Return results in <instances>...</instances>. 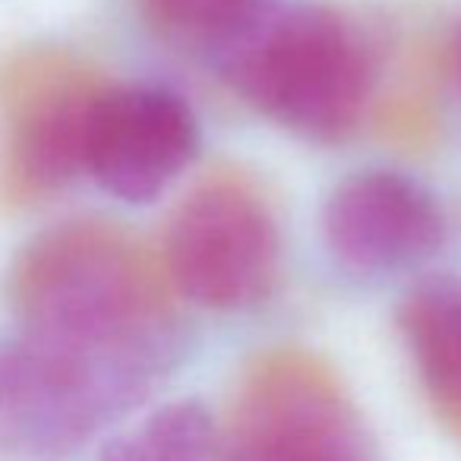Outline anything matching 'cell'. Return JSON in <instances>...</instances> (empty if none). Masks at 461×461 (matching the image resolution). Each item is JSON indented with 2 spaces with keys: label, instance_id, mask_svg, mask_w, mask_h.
I'll use <instances>...</instances> for the list:
<instances>
[{
  "label": "cell",
  "instance_id": "5b68a950",
  "mask_svg": "<svg viewBox=\"0 0 461 461\" xmlns=\"http://www.w3.org/2000/svg\"><path fill=\"white\" fill-rule=\"evenodd\" d=\"M218 461H379V448L332 364L272 348L240 373Z\"/></svg>",
  "mask_w": 461,
  "mask_h": 461
},
{
  "label": "cell",
  "instance_id": "9c48e42d",
  "mask_svg": "<svg viewBox=\"0 0 461 461\" xmlns=\"http://www.w3.org/2000/svg\"><path fill=\"white\" fill-rule=\"evenodd\" d=\"M398 332L442 427L461 442V278H427L404 294Z\"/></svg>",
  "mask_w": 461,
  "mask_h": 461
},
{
  "label": "cell",
  "instance_id": "6da1fadb",
  "mask_svg": "<svg viewBox=\"0 0 461 461\" xmlns=\"http://www.w3.org/2000/svg\"><path fill=\"white\" fill-rule=\"evenodd\" d=\"M161 257L104 218H73L29 238L7 272L20 332L174 370L184 322Z\"/></svg>",
  "mask_w": 461,
  "mask_h": 461
},
{
  "label": "cell",
  "instance_id": "30bf717a",
  "mask_svg": "<svg viewBox=\"0 0 461 461\" xmlns=\"http://www.w3.org/2000/svg\"><path fill=\"white\" fill-rule=\"evenodd\" d=\"M133 461H218L221 436L209 408L193 398L171 402L123 436Z\"/></svg>",
  "mask_w": 461,
  "mask_h": 461
},
{
  "label": "cell",
  "instance_id": "277c9868",
  "mask_svg": "<svg viewBox=\"0 0 461 461\" xmlns=\"http://www.w3.org/2000/svg\"><path fill=\"white\" fill-rule=\"evenodd\" d=\"M161 266L174 291L205 310L259 307L282 272L272 199L238 167L205 174L167 218Z\"/></svg>",
  "mask_w": 461,
  "mask_h": 461
},
{
  "label": "cell",
  "instance_id": "8992f818",
  "mask_svg": "<svg viewBox=\"0 0 461 461\" xmlns=\"http://www.w3.org/2000/svg\"><path fill=\"white\" fill-rule=\"evenodd\" d=\"M108 79L64 48L0 60V199L29 205L86 171V136Z\"/></svg>",
  "mask_w": 461,
  "mask_h": 461
},
{
  "label": "cell",
  "instance_id": "8fae6325",
  "mask_svg": "<svg viewBox=\"0 0 461 461\" xmlns=\"http://www.w3.org/2000/svg\"><path fill=\"white\" fill-rule=\"evenodd\" d=\"M266 0H140L146 23L174 45L209 58Z\"/></svg>",
  "mask_w": 461,
  "mask_h": 461
},
{
  "label": "cell",
  "instance_id": "7c38bea8",
  "mask_svg": "<svg viewBox=\"0 0 461 461\" xmlns=\"http://www.w3.org/2000/svg\"><path fill=\"white\" fill-rule=\"evenodd\" d=\"M98 461H133V458H130V452H127V442H123V436H121V439H114V442H108Z\"/></svg>",
  "mask_w": 461,
  "mask_h": 461
},
{
  "label": "cell",
  "instance_id": "7a4b0ae2",
  "mask_svg": "<svg viewBox=\"0 0 461 461\" xmlns=\"http://www.w3.org/2000/svg\"><path fill=\"white\" fill-rule=\"evenodd\" d=\"M205 60L259 114L316 142L351 136L383 77L370 29L320 0H266Z\"/></svg>",
  "mask_w": 461,
  "mask_h": 461
},
{
  "label": "cell",
  "instance_id": "3957f363",
  "mask_svg": "<svg viewBox=\"0 0 461 461\" xmlns=\"http://www.w3.org/2000/svg\"><path fill=\"white\" fill-rule=\"evenodd\" d=\"M167 366L133 354L14 335L0 341V455L60 461L140 408Z\"/></svg>",
  "mask_w": 461,
  "mask_h": 461
},
{
  "label": "cell",
  "instance_id": "52a82bcc",
  "mask_svg": "<svg viewBox=\"0 0 461 461\" xmlns=\"http://www.w3.org/2000/svg\"><path fill=\"white\" fill-rule=\"evenodd\" d=\"M196 152V117L165 86H108L92 111L86 171L123 203H152Z\"/></svg>",
  "mask_w": 461,
  "mask_h": 461
},
{
  "label": "cell",
  "instance_id": "4fadbf2b",
  "mask_svg": "<svg viewBox=\"0 0 461 461\" xmlns=\"http://www.w3.org/2000/svg\"><path fill=\"white\" fill-rule=\"evenodd\" d=\"M455 64H458V73H461V29L455 35Z\"/></svg>",
  "mask_w": 461,
  "mask_h": 461
},
{
  "label": "cell",
  "instance_id": "ba28073f",
  "mask_svg": "<svg viewBox=\"0 0 461 461\" xmlns=\"http://www.w3.org/2000/svg\"><path fill=\"white\" fill-rule=\"evenodd\" d=\"M326 247L357 276H385L427 263L446 240L436 196L402 171H357L345 177L322 209Z\"/></svg>",
  "mask_w": 461,
  "mask_h": 461
}]
</instances>
